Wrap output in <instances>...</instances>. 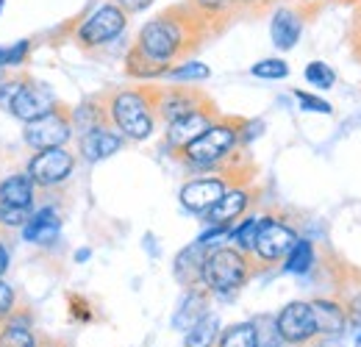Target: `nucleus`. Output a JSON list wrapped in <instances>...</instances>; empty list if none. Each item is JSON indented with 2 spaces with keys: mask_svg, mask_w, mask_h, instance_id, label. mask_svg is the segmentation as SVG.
Listing matches in <instances>:
<instances>
[{
  "mask_svg": "<svg viewBox=\"0 0 361 347\" xmlns=\"http://www.w3.org/2000/svg\"><path fill=\"white\" fill-rule=\"evenodd\" d=\"M212 39H217L212 23L189 0H180L147 20L139 28L134 44L153 61L176 67V61H192V56H197Z\"/></svg>",
  "mask_w": 361,
  "mask_h": 347,
  "instance_id": "1",
  "label": "nucleus"
},
{
  "mask_svg": "<svg viewBox=\"0 0 361 347\" xmlns=\"http://www.w3.org/2000/svg\"><path fill=\"white\" fill-rule=\"evenodd\" d=\"M245 117H233V114H220V120L209 130H203L197 139H192L183 150L176 156H170L173 162H178L186 173L206 175L214 167L226 164L231 156H236L239 150H245Z\"/></svg>",
  "mask_w": 361,
  "mask_h": 347,
  "instance_id": "2",
  "label": "nucleus"
},
{
  "mask_svg": "<svg viewBox=\"0 0 361 347\" xmlns=\"http://www.w3.org/2000/svg\"><path fill=\"white\" fill-rule=\"evenodd\" d=\"M159 92H161V84H150V81L106 89V111H109L111 128L131 142H145L147 136H153V130L159 126V117H156Z\"/></svg>",
  "mask_w": 361,
  "mask_h": 347,
  "instance_id": "3",
  "label": "nucleus"
},
{
  "mask_svg": "<svg viewBox=\"0 0 361 347\" xmlns=\"http://www.w3.org/2000/svg\"><path fill=\"white\" fill-rule=\"evenodd\" d=\"M259 175V164L247 156V147L239 150L236 156H231L226 164L214 167L212 173L206 175H197L192 181H186L180 186L178 192V200L180 206L192 214H206L228 189H236V186H250Z\"/></svg>",
  "mask_w": 361,
  "mask_h": 347,
  "instance_id": "4",
  "label": "nucleus"
},
{
  "mask_svg": "<svg viewBox=\"0 0 361 347\" xmlns=\"http://www.w3.org/2000/svg\"><path fill=\"white\" fill-rule=\"evenodd\" d=\"M262 275L259 264L250 253L233 248V245H217L206 250L203 259V289L212 298H231L236 295L247 281Z\"/></svg>",
  "mask_w": 361,
  "mask_h": 347,
  "instance_id": "5",
  "label": "nucleus"
},
{
  "mask_svg": "<svg viewBox=\"0 0 361 347\" xmlns=\"http://www.w3.org/2000/svg\"><path fill=\"white\" fill-rule=\"evenodd\" d=\"M56 95L31 73H6L0 78V109L17 117L23 126L47 114L56 106Z\"/></svg>",
  "mask_w": 361,
  "mask_h": 347,
  "instance_id": "6",
  "label": "nucleus"
},
{
  "mask_svg": "<svg viewBox=\"0 0 361 347\" xmlns=\"http://www.w3.org/2000/svg\"><path fill=\"white\" fill-rule=\"evenodd\" d=\"M298 231L286 222L283 217L264 214L256 222V233H253V245H250V256L259 264L262 272H267L272 267L283 264L286 256L292 253V248L298 245Z\"/></svg>",
  "mask_w": 361,
  "mask_h": 347,
  "instance_id": "7",
  "label": "nucleus"
},
{
  "mask_svg": "<svg viewBox=\"0 0 361 347\" xmlns=\"http://www.w3.org/2000/svg\"><path fill=\"white\" fill-rule=\"evenodd\" d=\"M128 25V14L114 6L111 0L100 3L90 17H84L78 23V28L73 31V42L81 53H97L100 47L111 44Z\"/></svg>",
  "mask_w": 361,
  "mask_h": 347,
  "instance_id": "8",
  "label": "nucleus"
},
{
  "mask_svg": "<svg viewBox=\"0 0 361 347\" xmlns=\"http://www.w3.org/2000/svg\"><path fill=\"white\" fill-rule=\"evenodd\" d=\"M73 106L59 100L47 114L23 126V142L37 153L47 147H64L73 139Z\"/></svg>",
  "mask_w": 361,
  "mask_h": 347,
  "instance_id": "9",
  "label": "nucleus"
},
{
  "mask_svg": "<svg viewBox=\"0 0 361 347\" xmlns=\"http://www.w3.org/2000/svg\"><path fill=\"white\" fill-rule=\"evenodd\" d=\"M272 328L281 336L286 347H314L319 345V331H317L314 314L309 300H292L286 303L275 317Z\"/></svg>",
  "mask_w": 361,
  "mask_h": 347,
  "instance_id": "10",
  "label": "nucleus"
},
{
  "mask_svg": "<svg viewBox=\"0 0 361 347\" xmlns=\"http://www.w3.org/2000/svg\"><path fill=\"white\" fill-rule=\"evenodd\" d=\"M214 97L197 84H161L159 103H156V117L161 126H170L176 120H183L206 106H212Z\"/></svg>",
  "mask_w": 361,
  "mask_h": 347,
  "instance_id": "11",
  "label": "nucleus"
},
{
  "mask_svg": "<svg viewBox=\"0 0 361 347\" xmlns=\"http://www.w3.org/2000/svg\"><path fill=\"white\" fill-rule=\"evenodd\" d=\"M75 153L70 147H47V150H37L28 164H25V175L31 178V183L37 189H47V186H59L64 183L70 175L75 173Z\"/></svg>",
  "mask_w": 361,
  "mask_h": 347,
  "instance_id": "12",
  "label": "nucleus"
},
{
  "mask_svg": "<svg viewBox=\"0 0 361 347\" xmlns=\"http://www.w3.org/2000/svg\"><path fill=\"white\" fill-rule=\"evenodd\" d=\"M220 114L223 111L217 109V103H212V106H206V109H200V111H195V114H189L183 120H176V123L164 126V142H161L164 153L167 156H176L192 139H197L203 130L212 128L220 120Z\"/></svg>",
  "mask_w": 361,
  "mask_h": 347,
  "instance_id": "13",
  "label": "nucleus"
},
{
  "mask_svg": "<svg viewBox=\"0 0 361 347\" xmlns=\"http://www.w3.org/2000/svg\"><path fill=\"white\" fill-rule=\"evenodd\" d=\"M259 197V189L250 183V186H236V189H228L226 195L203 214V219L212 225V228H233L239 219L250 212V206L256 203Z\"/></svg>",
  "mask_w": 361,
  "mask_h": 347,
  "instance_id": "14",
  "label": "nucleus"
},
{
  "mask_svg": "<svg viewBox=\"0 0 361 347\" xmlns=\"http://www.w3.org/2000/svg\"><path fill=\"white\" fill-rule=\"evenodd\" d=\"M42 331L37 328L34 308L20 303L0 322V347H39Z\"/></svg>",
  "mask_w": 361,
  "mask_h": 347,
  "instance_id": "15",
  "label": "nucleus"
},
{
  "mask_svg": "<svg viewBox=\"0 0 361 347\" xmlns=\"http://www.w3.org/2000/svg\"><path fill=\"white\" fill-rule=\"evenodd\" d=\"M126 147V139L114 128H92L78 136V156L90 164L106 162L109 156L120 153Z\"/></svg>",
  "mask_w": 361,
  "mask_h": 347,
  "instance_id": "16",
  "label": "nucleus"
},
{
  "mask_svg": "<svg viewBox=\"0 0 361 347\" xmlns=\"http://www.w3.org/2000/svg\"><path fill=\"white\" fill-rule=\"evenodd\" d=\"M312 314H314L317 331H319V342L322 339H336L348 331V314L339 298H314L309 300Z\"/></svg>",
  "mask_w": 361,
  "mask_h": 347,
  "instance_id": "17",
  "label": "nucleus"
},
{
  "mask_svg": "<svg viewBox=\"0 0 361 347\" xmlns=\"http://www.w3.org/2000/svg\"><path fill=\"white\" fill-rule=\"evenodd\" d=\"M303 14L298 8H278L272 14V23H270V37L272 44L278 50H292L295 44L300 42V34H303Z\"/></svg>",
  "mask_w": 361,
  "mask_h": 347,
  "instance_id": "18",
  "label": "nucleus"
},
{
  "mask_svg": "<svg viewBox=\"0 0 361 347\" xmlns=\"http://www.w3.org/2000/svg\"><path fill=\"white\" fill-rule=\"evenodd\" d=\"M206 250L200 242L183 248L178 256H176V264H173V272H176V281H178L183 289H197L203 286V259H206Z\"/></svg>",
  "mask_w": 361,
  "mask_h": 347,
  "instance_id": "19",
  "label": "nucleus"
},
{
  "mask_svg": "<svg viewBox=\"0 0 361 347\" xmlns=\"http://www.w3.org/2000/svg\"><path fill=\"white\" fill-rule=\"evenodd\" d=\"M59 233H61V214L53 206L37 209L23 225V239L31 245H50V242H56Z\"/></svg>",
  "mask_w": 361,
  "mask_h": 347,
  "instance_id": "20",
  "label": "nucleus"
},
{
  "mask_svg": "<svg viewBox=\"0 0 361 347\" xmlns=\"http://www.w3.org/2000/svg\"><path fill=\"white\" fill-rule=\"evenodd\" d=\"M34 200H37V186L25 173H14L0 181V206L34 212Z\"/></svg>",
  "mask_w": 361,
  "mask_h": 347,
  "instance_id": "21",
  "label": "nucleus"
},
{
  "mask_svg": "<svg viewBox=\"0 0 361 347\" xmlns=\"http://www.w3.org/2000/svg\"><path fill=\"white\" fill-rule=\"evenodd\" d=\"M92 128H111L109 111H106V92L90 95L84 103L73 109V130L87 133Z\"/></svg>",
  "mask_w": 361,
  "mask_h": 347,
  "instance_id": "22",
  "label": "nucleus"
},
{
  "mask_svg": "<svg viewBox=\"0 0 361 347\" xmlns=\"http://www.w3.org/2000/svg\"><path fill=\"white\" fill-rule=\"evenodd\" d=\"M189 3L212 23V28L217 31V37H223L228 28L242 17L233 0H189Z\"/></svg>",
  "mask_w": 361,
  "mask_h": 347,
  "instance_id": "23",
  "label": "nucleus"
},
{
  "mask_svg": "<svg viewBox=\"0 0 361 347\" xmlns=\"http://www.w3.org/2000/svg\"><path fill=\"white\" fill-rule=\"evenodd\" d=\"M183 292H186V295H183V303L178 305L176 317H173V325L180 328V331H189L203 314H209L212 295H209L203 286H197V289H183Z\"/></svg>",
  "mask_w": 361,
  "mask_h": 347,
  "instance_id": "24",
  "label": "nucleus"
},
{
  "mask_svg": "<svg viewBox=\"0 0 361 347\" xmlns=\"http://www.w3.org/2000/svg\"><path fill=\"white\" fill-rule=\"evenodd\" d=\"M126 73L136 78L139 84H145V81H156V78H164L167 73H170V67L167 64H161V61H153L150 56H145L136 44L128 47V56H126Z\"/></svg>",
  "mask_w": 361,
  "mask_h": 347,
  "instance_id": "25",
  "label": "nucleus"
},
{
  "mask_svg": "<svg viewBox=\"0 0 361 347\" xmlns=\"http://www.w3.org/2000/svg\"><path fill=\"white\" fill-rule=\"evenodd\" d=\"M220 317L217 314H203L183 336V347H214L217 336H220Z\"/></svg>",
  "mask_w": 361,
  "mask_h": 347,
  "instance_id": "26",
  "label": "nucleus"
},
{
  "mask_svg": "<svg viewBox=\"0 0 361 347\" xmlns=\"http://www.w3.org/2000/svg\"><path fill=\"white\" fill-rule=\"evenodd\" d=\"M214 347H259V328H256V322H233V325H226L220 331Z\"/></svg>",
  "mask_w": 361,
  "mask_h": 347,
  "instance_id": "27",
  "label": "nucleus"
},
{
  "mask_svg": "<svg viewBox=\"0 0 361 347\" xmlns=\"http://www.w3.org/2000/svg\"><path fill=\"white\" fill-rule=\"evenodd\" d=\"M312 267H314V245L309 239H298V245L283 261V269L292 275H306Z\"/></svg>",
  "mask_w": 361,
  "mask_h": 347,
  "instance_id": "28",
  "label": "nucleus"
},
{
  "mask_svg": "<svg viewBox=\"0 0 361 347\" xmlns=\"http://www.w3.org/2000/svg\"><path fill=\"white\" fill-rule=\"evenodd\" d=\"M212 75V70L203 64V61H183V64H176L170 67V73L164 78H170L173 84H197V81H206Z\"/></svg>",
  "mask_w": 361,
  "mask_h": 347,
  "instance_id": "29",
  "label": "nucleus"
},
{
  "mask_svg": "<svg viewBox=\"0 0 361 347\" xmlns=\"http://www.w3.org/2000/svg\"><path fill=\"white\" fill-rule=\"evenodd\" d=\"M31 39H20V42L8 44V47H0V70H8V67H20L31 59Z\"/></svg>",
  "mask_w": 361,
  "mask_h": 347,
  "instance_id": "30",
  "label": "nucleus"
},
{
  "mask_svg": "<svg viewBox=\"0 0 361 347\" xmlns=\"http://www.w3.org/2000/svg\"><path fill=\"white\" fill-rule=\"evenodd\" d=\"M250 73L256 78H264V81H281V78L289 75V64L283 59H262L250 67Z\"/></svg>",
  "mask_w": 361,
  "mask_h": 347,
  "instance_id": "31",
  "label": "nucleus"
},
{
  "mask_svg": "<svg viewBox=\"0 0 361 347\" xmlns=\"http://www.w3.org/2000/svg\"><path fill=\"white\" fill-rule=\"evenodd\" d=\"M303 75H306V81L317 89H331L334 84H336V73H334L325 61H312V64L306 67Z\"/></svg>",
  "mask_w": 361,
  "mask_h": 347,
  "instance_id": "32",
  "label": "nucleus"
},
{
  "mask_svg": "<svg viewBox=\"0 0 361 347\" xmlns=\"http://www.w3.org/2000/svg\"><path fill=\"white\" fill-rule=\"evenodd\" d=\"M34 212H25V209H8V206H0V231H6V233H11V231H20L28 217H31Z\"/></svg>",
  "mask_w": 361,
  "mask_h": 347,
  "instance_id": "33",
  "label": "nucleus"
},
{
  "mask_svg": "<svg viewBox=\"0 0 361 347\" xmlns=\"http://www.w3.org/2000/svg\"><path fill=\"white\" fill-rule=\"evenodd\" d=\"M348 47H350L353 59L361 64V3L359 6H353L350 23H348Z\"/></svg>",
  "mask_w": 361,
  "mask_h": 347,
  "instance_id": "34",
  "label": "nucleus"
},
{
  "mask_svg": "<svg viewBox=\"0 0 361 347\" xmlns=\"http://www.w3.org/2000/svg\"><path fill=\"white\" fill-rule=\"evenodd\" d=\"M253 322L259 328V347H286L281 342V336L275 334V328H272V317H259Z\"/></svg>",
  "mask_w": 361,
  "mask_h": 347,
  "instance_id": "35",
  "label": "nucleus"
},
{
  "mask_svg": "<svg viewBox=\"0 0 361 347\" xmlns=\"http://www.w3.org/2000/svg\"><path fill=\"white\" fill-rule=\"evenodd\" d=\"M20 305V298H17V289L8 284V281H3L0 278V322L14 311Z\"/></svg>",
  "mask_w": 361,
  "mask_h": 347,
  "instance_id": "36",
  "label": "nucleus"
},
{
  "mask_svg": "<svg viewBox=\"0 0 361 347\" xmlns=\"http://www.w3.org/2000/svg\"><path fill=\"white\" fill-rule=\"evenodd\" d=\"M236 3V8H239V14L245 17H262L264 11H270L272 6L278 3V0H233Z\"/></svg>",
  "mask_w": 361,
  "mask_h": 347,
  "instance_id": "37",
  "label": "nucleus"
},
{
  "mask_svg": "<svg viewBox=\"0 0 361 347\" xmlns=\"http://www.w3.org/2000/svg\"><path fill=\"white\" fill-rule=\"evenodd\" d=\"M295 97L300 100V106H303L306 111H319V114H331V103H325L322 97H314V95L303 92V89H295Z\"/></svg>",
  "mask_w": 361,
  "mask_h": 347,
  "instance_id": "38",
  "label": "nucleus"
},
{
  "mask_svg": "<svg viewBox=\"0 0 361 347\" xmlns=\"http://www.w3.org/2000/svg\"><path fill=\"white\" fill-rule=\"evenodd\" d=\"M345 314H348V325H353V328H361V292H353V295H348L345 300Z\"/></svg>",
  "mask_w": 361,
  "mask_h": 347,
  "instance_id": "39",
  "label": "nucleus"
},
{
  "mask_svg": "<svg viewBox=\"0 0 361 347\" xmlns=\"http://www.w3.org/2000/svg\"><path fill=\"white\" fill-rule=\"evenodd\" d=\"M70 311H73V317H78L81 322H90L92 319L90 303H87L84 298H78V295H70Z\"/></svg>",
  "mask_w": 361,
  "mask_h": 347,
  "instance_id": "40",
  "label": "nucleus"
},
{
  "mask_svg": "<svg viewBox=\"0 0 361 347\" xmlns=\"http://www.w3.org/2000/svg\"><path fill=\"white\" fill-rule=\"evenodd\" d=\"M111 3H114V6H120L128 17L136 14V11H145V8H150V6H153V0H111Z\"/></svg>",
  "mask_w": 361,
  "mask_h": 347,
  "instance_id": "41",
  "label": "nucleus"
},
{
  "mask_svg": "<svg viewBox=\"0 0 361 347\" xmlns=\"http://www.w3.org/2000/svg\"><path fill=\"white\" fill-rule=\"evenodd\" d=\"M8 264H11V259H8V248L0 242V278L8 272Z\"/></svg>",
  "mask_w": 361,
  "mask_h": 347,
  "instance_id": "42",
  "label": "nucleus"
},
{
  "mask_svg": "<svg viewBox=\"0 0 361 347\" xmlns=\"http://www.w3.org/2000/svg\"><path fill=\"white\" fill-rule=\"evenodd\" d=\"M39 347H70L64 339H56V336H47L42 334V339H39Z\"/></svg>",
  "mask_w": 361,
  "mask_h": 347,
  "instance_id": "43",
  "label": "nucleus"
},
{
  "mask_svg": "<svg viewBox=\"0 0 361 347\" xmlns=\"http://www.w3.org/2000/svg\"><path fill=\"white\" fill-rule=\"evenodd\" d=\"M342 3H348V6H359L361 0H342Z\"/></svg>",
  "mask_w": 361,
  "mask_h": 347,
  "instance_id": "44",
  "label": "nucleus"
},
{
  "mask_svg": "<svg viewBox=\"0 0 361 347\" xmlns=\"http://www.w3.org/2000/svg\"><path fill=\"white\" fill-rule=\"evenodd\" d=\"M303 3H322V0H303Z\"/></svg>",
  "mask_w": 361,
  "mask_h": 347,
  "instance_id": "45",
  "label": "nucleus"
},
{
  "mask_svg": "<svg viewBox=\"0 0 361 347\" xmlns=\"http://www.w3.org/2000/svg\"><path fill=\"white\" fill-rule=\"evenodd\" d=\"M3 75H6V70H0V78H3Z\"/></svg>",
  "mask_w": 361,
  "mask_h": 347,
  "instance_id": "46",
  "label": "nucleus"
},
{
  "mask_svg": "<svg viewBox=\"0 0 361 347\" xmlns=\"http://www.w3.org/2000/svg\"><path fill=\"white\" fill-rule=\"evenodd\" d=\"M359 345H361V336H359Z\"/></svg>",
  "mask_w": 361,
  "mask_h": 347,
  "instance_id": "47",
  "label": "nucleus"
},
{
  "mask_svg": "<svg viewBox=\"0 0 361 347\" xmlns=\"http://www.w3.org/2000/svg\"><path fill=\"white\" fill-rule=\"evenodd\" d=\"M336 3H342V0H336Z\"/></svg>",
  "mask_w": 361,
  "mask_h": 347,
  "instance_id": "48",
  "label": "nucleus"
}]
</instances>
